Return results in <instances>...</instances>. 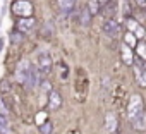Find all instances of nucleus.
I'll list each match as a JSON object with an SVG mask.
<instances>
[{
    "mask_svg": "<svg viewBox=\"0 0 146 134\" xmlns=\"http://www.w3.org/2000/svg\"><path fill=\"white\" fill-rule=\"evenodd\" d=\"M134 50H136V57L141 58L143 62H146V41H144V40H139V41L136 43Z\"/></svg>",
    "mask_w": 146,
    "mask_h": 134,
    "instance_id": "f8f14e48",
    "label": "nucleus"
},
{
    "mask_svg": "<svg viewBox=\"0 0 146 134\" xmlns=\"http://www.w3.org/2000/svg\"><path fill=\"white\" fill-rule=\"evenodd\" d=\"M102 29H103V33H105L108 38H115V36L120 33V26H119V23H117L113 17H110V19H105V23H103Z\"/></svg>",
    "mask_w": 146,
    "mask_h": 134,
    "instance_id": "423d86ee",
    "label": "nucleus"
},
{
    "mask_svg": "<svg viewBox=\"0 0 146 134\" xmlns=\"http://www.w3.org/2000/svg\"><path fill=\"white\" fill-rule=\"evenodd\" d=\"M0 50H2V40H0Z\"/></svg>",
    "mask_w": 146,
    "mask_h": 134,
    "instance_id": "b1692460",
    "label": "nucleus"
},
{
    "mask_svg": "<svg viewBox=\"0 0 146 134\" xmlns=\"http://www.w3.org/2000/svg\"><path fill=\"white\" fill-rule=\"evenodd\" d=\"M143 110H144L143 98H141L139 95H132V96H131V100H129V103H127V119L131 120L134 115L141 113Z\"/></svg>",
    "mask_w": 146,
    "mask_h": 134,
    "instance_id": "7ed1b4c3",
    "label": "nucleus"
},
{
    "mask_svg": "<svg viewBox=\"0 0 146 134\" xmlns=\"http://www.w3.org/2000/svg\"><path fill=\"white\" fill-rule=\"evenodd\" d=\"M0 125H2V127H7V120H5L2 115H0Z\"/></svg>",
    "mask_w": 146,
    "mask_h": 134,
    "instance_id": "4be33fe9",
    "label": "nucleus"
},
{
    "mask_svg": "<svg viewBox=\"0 0 146 134\" xmlns=\"http://www.w3.org/2000/svg\"><path fill=\"white\" fill-rule=\"evenodd\" d=\"M136 43H137V38H136L131 31H127V33H125V36H124V45H127L129 48H134V46H136Z\"/></svg>",
    "mask_w": 146,
    "mask_h": 134,
    "instance_id": "f3484780",
    "label": "nucleus"
},
{
    "mask_svg": "<svg viewBox=\"0 0 146 134\" xmlns=\"http://www.w3.org/2000/svg\"><path fill=\"white\" fill-rule=\"evenodd\" d=\"M120 55H122V60H124L125 65H132L134 55H132V52H131V48H129L127 45H122V48H120Z\"/></svg>",
    "mask_w": 146,
    "mask_h": 134,
    "instance_id": "9b49d317",
    "label": "nucleus"
},
{
    "mask_svg": "<svg viewBox=\"0 0 146 134\" xmlns=\"http://www.w3.org/2000/svg\"><path fill=\"white\" fill-rule=\"evenodd\" d=\"M134 2H136L139 7H146V0H134Z\"/></svg>",
    "mask_w": 146,
    "mask_h": 134,
    "instance_id": "412c9836",
    "label": "nucleus"
},
{
    "mask_svg": "<svg viewBox=\"0 0 146 134\" xmlns=\"http://www.w3.org/2000/svg\"><path fill=\"white\" fill-rule=\"evenodd\" d=\"M79 23H81V26H90V23H91V14H90V11H88V7H84V9H81V12H79Z\"/></svg>",
    "mask_w": 146,
    "mask_h": 134,
    "instance_id": "2eb2a0df",
    "label": "nucleus"
},
{
    "mask_svg": "<svg viewBox=\"0 0 146 134\" xmlns=\"http://www.w3.org/2000/svg\"><path fill=\"white\" fill-rule=\"evenodd\" d=\"M31 65H33V64H31L28 58H23V60L17 64V69H16V79H17L19 83L24 84V81H26V78H28V74H29Z\"/></svg>",
    "mask_w": 146,
    "mask_h": 134,
    "instance_id": "39448f33",
    "label": "nucleus"
},
{
    "mask_svg": "<svg viewBox=\"0 0 146 134\" xmlns=\"http://www.w3.org/2000/svg\"><path fill=\"white\" fill-rule=\"evenodd\" d=\"M38 131H40V134H52V132H53V124L46 119L45 122H41V124H40Z\"/></svg>",
    "mask_w": 146,
    "mask_h": 134,
    "instance_id": "dca6fc26",
    "label": "nucleus"
},
{
    "mask_svg": "<svg viewBox=\"0 0 146 134\" xmlns=\"http://www.w3.org/2000/svg\"><path fill=\"white\" fill-rule=\"evenodd\" d=\"M74 4L76 0H58V7L64 14H70L72 9H74Z\"/></svg>",
    "mask_w": 146,
    "mask_h": 134,
    "instance_id": "4468645a",
    "label": "nucleus"
},
{
    "mask_svg": "<svg viewBox=\"0 0 146 134\" xmlns=\"http://www.w3.org/2000/svg\"><path fill=\"white\" fill-rule=\"evenodd\" d=\"M11 40H12V43H19V41H23V33H19V31H12V33H11Z\"/></svg>",
    "mask_w": 146,
    "mask_h": 134,
    "instance_id": "6ab92c4d",
    "label": "nucleus"
},
{
    "mask_svg": "<svg viewBox=\"0 0 146 134\" xmlns=\"http://www.w3.org/2000/svg\"><path fill=\"white\" fill-rule=\"evenodd\" d=\"M62 107V96H60V93L58 91H50V95H48V108L50 110H58Z\"/></svg>",
    "mask_w": 146,
    "mask_h": 134,
    "instance_id": "9d476101",
    "label": "nucleus"
},
{
    "mask_svg": "<svg viewBox=\"0 0 146 134\" xmlns=\"http://www.w3.org/2000/svg\"><path fill=\"white\" fill-rule=\"evenodd\" d=\"M52 67H53V60H52V55L48 52H40L36 55V69L40 72V76H48L52 72Z\"/></svg>",
    "mask_w": 146,
    "mask_h": 134,
    "instance_id": "f257e3e1",
    "label": "nucleus"
},
{
    "mask_svg": "<svg viewBox=\"0 0 146 134\" xmlns=\"http://www.w3.org/2000/svg\"><path fill=\"white\" fill-rule=\"evenodd\" d=\"M35 28V19L33 17H21L19 23H17V31L19 33H31Z\"/></svg>",
    "mask_w": 146,
    "mask_h": 134,
    "instance_id": "1a4fd4ad",
    "label": "nucleus"
},
{
    "mask_svg": "<svg viewBox=\"0 0 146 134\" xmlns=\"http://www.w3.org/2000/svg\"><path fill=\"white\" fill-rule=\"evenodd\" d=\"M38 83H40V72H38V69H36L35 65H31L29 74H28V78H26V81H24V86H26L28 90H33V88L38 86Z\"/></svg>",
    "mask_w": 146,
    "mask_h": 134,
    "instance_id": "6e6552de",
    "label": "nucleus"
},
{
    "mask_svg": "<svg viewBox=\"0 0 146 134\" xmlns=\"http://www.w3.org/2000/svg\"><path fill=\"white\" fill-rule=\"evenodd\" d=\"M132 69H134V78L139 88H146V62H143L141 58L134 57L132 60Z\"/></svg>",
    "mask_w": 146,
    "mask_h": 134,
    "instance_id": "f03ea898",
    "label": "nucleus"
},
{
    "mask_svg": "<svg viewBox=\"0 0 146 134\" xmlns=\"http://www.w3.org/2000/svg\"><path fill=\"white\" fill-rule=\"evenodd\" d=\"M0 113H2V115H9V110H7V107L4 105L2 98H0Z\"/></svg>",
    "mask_w": 146,
    "mask_h": 134,
    "instance_id": "aec40b11",
    "label": "nucleus"
},
{
    "mask_svg": "<svg viewBox=\"0 0 146 134\" xmlns=\"http://www.w3.org/2000/svg\"><path fill=\"white\" fill-rule=\"evenodd\" d=\"M12 12L21 16V17H31V12H33V5L28 0H16L14 5H12Z\"/></svg>",
    "mask_w": 146,
    "mask_h": 134,
    "instance_id": "20e7f679",
    "label": "nucleus"
},
{
    "mask_svg": "<svg viewBox=\"0 0 146 134\" xmlns=\"http://www.w3.org/2000/svg\"><path fill=\"white\" fill-rule=\"evenodd\" d=\"M105 127H107L108 132H113V131L117 129V120H115V115H113L112 112H108V113L105 115Z\"/></svg>",
    "mask_w": 146,
    "mask_h": 134,
    "instance_id": "ddd939ff",
    "label": "nucleus"
},
{
    "mask_svg": "<svg viewBox=\"0 0 146 134\" xmlns=\"http://www.w3.org/2000/svg\"><path fill=\"white\" fill-rule=\"evenodd\" d=\"M100 9H102V7H100V2H98V0H90V2H88V11H90L91 16L98 14Z\"/></svg>",
    "mask_w": 146,
    "mask_h": 134,
    "instance_id": "a211bd4d",
    "label": "nucleus"
},
{
    "mask_svg": "<svg viewBox=\"0 0 146 134\" xmlns=\"http://www.w3.org/2000/svg\"><path fill=\"white\" fill-rule=\"evenodd\" d=\"M129 122H131V125H132V129H134V131H137V132L146 131V112L143 110L141 113L134 115Z\"/></svg>",
    "mask_w": 146,
    "mask_h": 134,
    "instance_id": "0eeeda50",
    "label": "nucleus"
},
{
    "mask_svg": "<svg viewBox=\"0 0 146 134\" xmlns=\"http://www.w3.org/2000/svg\"><path fill=\"white\" fill-rule=\"evenodd\" d=\"M100 2V7H103V5H107L108 2H113V0H98Z\"/></svg>",
    "mask_w": 146,
    "mask_h": 134,
    "instance_id": "5701e85b",
    "label": "nucleus"
}]
</instances>
